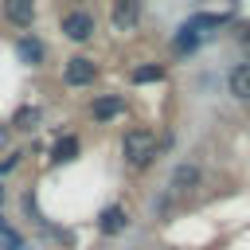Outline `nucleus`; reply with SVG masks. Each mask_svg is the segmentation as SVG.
<instances>
[{"label": "nucleus", "mask_w": 250, "mask_h": 250, "mask_svg": "<svg viewBox=\"0 0 250 250\" xmlns=\"http://www.w3.org/2000/svg\"><path fill=\"white\" fill-rule=\"evenodd\" d=\"M62 35H66V39H74V43H86V39L94 35V16H90V12H82V8L66 12V16H62Z\"/></svg>", "instance_id": "obj_2"}, {"label": "nucleus", "mask_w": 250, "mask_h": 250, "mask_svg": "<svg viewBox=\"0 0 250 250\" xmlns=\"http://www.w3.org/2000/svg\"><path fill=\"white\" fill-rule=\"evenodd\" d=\"M137 16H141V8H137L133 0H117V4H113V23H117V27H133Z\"/></svg>", "instance_id": "obj_8"}, {"label": "nucleus", "mask_w": 250, "mask_h": 250, "mask_svg": "<svg viewBox=\"0 0 250 250\" xmlns=\"http://www.w3.org/2000/svg\"><path fill=\"white\" fill-rule=\"evenodd\" d=\"M195 184H199V168L195 164H180L172 172V191H191Z\"/></svg>", "instance_id": "obj_6"}, {"label": "nucleus", "mask_w": 250, "mask_h": 250, "mask_svg": "<svg viewBox=\"0 0 250 250\" xmlns=\"http://www.w3.org/2000/svg\"><path fill=\"white\" fill-rule=\"evenodd\" d=\"M125 113V98H117V94H102V98H94V105H90V117L94 121H113V117H121Z\"/></svg>", "instance_id": "obj_4"}, {"label": "nucleus", "mask_w": 250, "mask_h": 250, "mask_svg": "<svg viewBox=\"0 0 250 250\" xmlns=\"http://www.w3.org/2000/svg\"><path fill=\"white\" fill-rule=\"evenodd\" d=\"M121 152H125V160H129L133 168L152 164V156H156V133H152V129H129V133L121 137Z\"/></svg>", "instance_id": "obj_1"}, {"label": "nucleus", "mask_w": 250, "mask_h": 250, "mask_svg": "<svg viewBox=\"0 0 250 250\" xmlns=\"http://www.w3.org/2000/svg\"><path fill=\"white\" fill-rule=\"evenodd\" d=\"M242 43H246V47H250V27H246V31H242Z\"/></svg>", "instance_id": "obj_16"}, {"label": "nucleus", "mask_w": 250, "mask_h": 250, "mask_svg": "<svg viewBox=\"0 0 250 250\" xmlns=\"http://www.w3.org/2000/svg\"><path fill=\"white\" fill-rule=\"evenodd\" d=\"M74 152H78V141H74V137H62V141L51 148V160H70Z\"/></svg>", "instance_id": "obj_11"}, {"label": "nucleus", "mask_w": 250, "mask_h": 250, "mask_svg": "<svg viewBox=\"0 0 250 250\" xmlns=\"http://www.w3.org/2000/svg\"><path fill=\"white\" fill-rule=\"evenodd\" d=\"M4 137H8V125H0V145H4Z\"/></svg>", "instance_id": "obj_15"}, {"label": "nucleus", "mask_w": 250, "mask_h": 250, "mask_svg": "<svg viewBox=\"0 0 250 250\" xmlns=\"http://www.w3.org/2000/svg\"><path fill=\"white\" fill-rule=\"evenodd\" d=\"M227 82H230V94L246 102V98H250V59H246V62H234L230 74H227Z\"/></svg>", "instance_id": "obj_5"}, {"label": "nucleus", "mask_w": 250, "mask_h": 250, "mask_svg": "<svg viewBox=\"0 0 250 250\" xmlns=\"http://www.w3.org/2000/svg\"><path fill=\"white\" fill-rule=\"evenodd\" d=\"M94 74H98V66H94V59H86V55H74V59H66V66H62L66 86H90Z\"/></svg>", "instance_id": "obj_3"}, {"label": "nucleus", "mask_w": 250, "mask_h": 250, "mask_svg": "<svg viewBox=\"0 0 250 250\" xmlns=\"http://www.w3.org/2000/svg\"><path fill=\"white\" fill-rule=\"evenodd\" d=\"M35 121H39V109H35V105H27V109L16 113V129H31Z\"/></svg>", "instance_id": "obj_13"}, {"label": "nucleus", "mask_w": 250, "mask_h": 250, "mask_svg": "<svg viewBox=\"0 0 250 250\" xmlns=\"http://www.w3.org/2000/svg\"><path fill=\"white\" fill-rule=\"evenodd\" d=\"M137 86H145V82H160L164 78V66H156V62H148V66H133V74H129Z\"/></svg>", "instance_id": "obj_10"}, {"label": "nucleus", "mask_w": 250, "mask_h": 250, "mask_svg": "<svg viewBox=\"0 0 250 250\" xmlns=\"http://www.w3.org/2000/svg\"><path fill=\"white\" fill-rule=\"evenodd\" d=\"M125 223H129V215H125L121 207H105V211H102V230H105V234L125 230Z\"/></svg>", "instance_id": "obj_9"}, {"label": "nucleus", "mask_w": 250, "mask_h": 250, "mask_svg": "<svg viewBox=\"0 0 250 250\" xmlns=\"http://www.w3.org/2000/svg\"><path fill=\"white\" fill-rule=\"evenodd\" d=\"M0 246H4V250H23V238H20L12 227H4V223H0Z\"/></svg>", "instance_id": "obj_12"}, {"label": "nucleus", "mask_w": 250, "mask_h": 250, "mask_svg": "<svg viewBox=\"0 0 250 250\" xmlns=\"http://www.w3.org/2000/svg\"><path fill=\"white\" fill-rule=\"evenodd\" d=\"M20 55H23V59H31V62H35V59H43V47H39V43H35V39H20Z\"/></svg>", "instance_id": "obj_14"}, {"label": "nucleus", "mask_w": 250, "mask_h": 250, "mask_svg": "<svg viewBox=\"0 0 250 250\" xmlns=\"http://www.w3.org/2000/svg\"><path fill=\"white\" fill-rule=\"evenodd\" d=\"M4 16H8L12 23H20V27H31L35 8H31V4H20V0H8V4H4Z\"/></svg>", "instance_id": "obj_7"}]
</instances>
